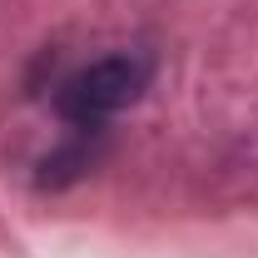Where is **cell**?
<instances>
[{
	"label": "cell",
	"mask_w": 258,
	"mask_h": 258,
	"mask_svg": "<svg viewBox=\"0 0 258 258\" xmlns=\"http://www.w3.org/2000/svg\"><path fill=\"white\" fill-rule=\"evenodd\" d=\"M149 85H154V55L139 50V45L134 50L124 45V50H109L99 60H85L75 70H64L50 85V109L64 124V139L55 154L40 159V184L60 189L70 179H80L95 164L109 124L124 109H134Z\"/></svg>",
	"instance_id": "6da1fadb"
}]
</instances>
